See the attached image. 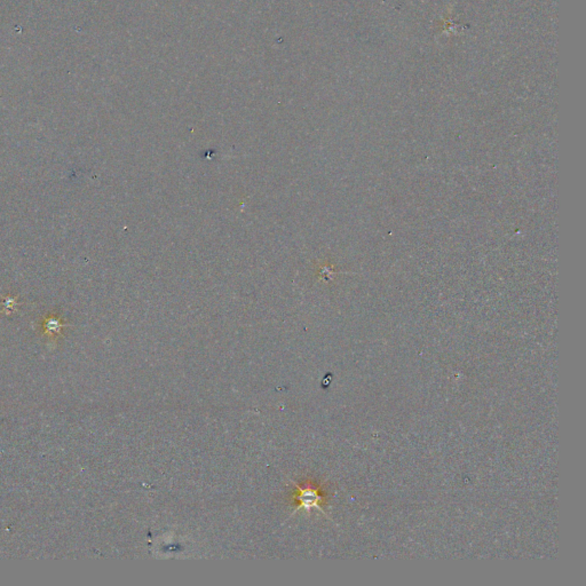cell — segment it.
Returning <instances> with one entry per match:
<instances>
[{
    "label": "cell",
    "instance_id": "obj_1",
    "mask_svg": "<svg viewBox=\"0 0 586 586\" xmlns=\"http://www.w3.org/2000/svg\"><path fill=\"white\" fill-rule=\"evenodd\" d=\"M296 493L293 494V500L296 504V513L298 510L306 509L311 510L313 507L321 510V504L323 502V496L321 494L318 489L316 488L307 487L302 488L301 486L296 485Z\"/></svg>",
    "mask_w": 586,
    "mask_h": 586
}]
</instances>
